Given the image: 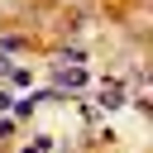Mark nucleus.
<instances>
[{"instance_id": "nucleus-1", "label": "nucleus", "mask_w": 153, "mask_h": 153, "mask_svg": "<svg viewBox=\"0 0 153 153\" xmlns=\"http://www.w3.org/2000/svg\"><path fill=\"white\" fill-rule=\"evenodd\" d=\"M91 76H86V67L81 62H57V72H53V91L62 96V91H81Z\"/></svg>"}, {"instance_id": "nucleus-2", "label": "nucleus", "mask_w": 153, "mask_h": 153, "mask_svg": "<svg viewBox=\"0 0 153 153\" xmlns=\"http://www.w3.org/2000/svg\"><path fill=\"white\" fill-rule=\"evenodd\" d=\"M100 105H105V110H120V105H124V86H120V81H115V86H105Z\"/></svg>"}, {"instance_id": "nucleus-3", "label": "nucleus", "mask_w": 153, "mask_h": 153, "mask_svg": "<svg viewBox=\"0 0 153 153\" xmlns=\"http://www.w3.org/2000/svg\"><path fill=\"white\" fill-rule=\"evenodd\" d=\"M10 72H14V67H10V57H0V76H10Z\"/></svg>"}]
</instances>
